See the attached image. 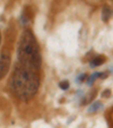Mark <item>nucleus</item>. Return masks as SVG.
I'll use <instances>...</instances> for the list:
<instances>
[{"label": "nucleus", "instance_id": "nucleus-1", "mask_svg": "<svg viewBox=\"0 0 113 128\" xmlns=\"http://www.w3.org/2000/svg\"><path fill=\"white\" fill-rule=\"evenodd\" d=\"M40 85L38 74L35 70L23 66L15 68L10 79V87L14 94L20 100H30L36 94Z\"/></svg>", "mask_w": 113, "mask_h": 128}, {"label": "nucleus", "instance_id": "nucleus-2", "mask_svg": "<svg viewBox=\"0 0 113 128\" xmlns=\"http://www.w3.org/2000/svg\"><path fill=\"white\" fill-rule=\"evenodd\" d=\"M18 60L20 65L35 72L40 69L41 67L40 49L34 35L30 31H25L22 33L18 46Z\"/></svg>", "mask_w": 113, "mask_h": 128}, {"label": "nucleus", "instance_id": "nucleus-3", "mask_svg": "<svg viewBox=\"0 0 113 128\" xmlns=\"http://www.w3.org/2000/svg\"><path fill=\"white\" fill-rule=\"evenodd\" d=\"M10 67V54L8 52H2L0 56V78H3L7 75Z\"/></svg>", "mask_w": 113, "mask_h": 128}, {"label": "nucleus", "instance_id": "nucleus-4", "mask_svg": "<svg viewBox=\"0 0 113 128\" xmlns=\"http://www.w3.org/2000/svg\"><path fill=\"white\" fill-rule=\"evenodd\" d=\"M112 16V9L109 6H104L102 10V19L103 22H108Z\"/></svg>", "mask_w": 113, "mask_h": 128}, {"label": "nucleus", "instance_id": "nucleus-5", "mask_svg": "<svg viewBox=\"0 0 113 128\" xmlns=\"http://www.w3.org/2000/svg\"><path fill=\"white\" fill-rule=\"evenodd\" d=\"M104 57L102 56H98V57H95L93 60L91 61V67H97V66H101V65L104 62Z\"/></svg>", "mask_w": 113, "mask_h": 128}, {"label": "nucleus", "instance_id": "nucleus-6", "mask_svg": "<svg viewBox=\"0 0 113 128\" xmlns=\"http://www.w3.org/2000/svg\"><path fill=\"white\" fill-rule=\"evenodd\" d=\"M59 86L61 90H68V88H69V82H68V80H62Z\"/></svg>", "mask_w": 113, "mask_h": 128}, {"label": "nucleus", "instance_id": "nucleus-7", "mask_svg": "<svg viewBox=\"0 0 113 128\" xmlns=\"http://www.w3.org/2000/svg\"><path fill=\"white\" fill-rule=\"evenodd\" d=\"M98 107H101V104L100 103H95V104H93L91 108H89V112H93V111H96L97 110V108Z\"/></svg>", "mask_w": 113, "mask_h": 128}, {"label": "nucleus", "instance_id": "nucleus-8", "mask_svg": "<svg viewBox=\"0 0 113 128\" xmlns=\"http://www.w3.org/2000/svg\"><path fill=\"white\" fill-rule=\"evenodd\" d=\"M110 94H111L110 90H105V91L102 93V96L103 98H108V96H110Z\"/></svg>", "mask_w": 113, "mask_h": 128}, {"label": "nucleus", "instance_id": "nucleus-9", "mask_svg": "<svg viewBox=\"0 0 113 128\" xmlns=\"http://www.w3.org/2000/svg\"><path fill=\"white\" fill-rule=\"evenodd\" d=\"M0 42H1V34H0Z\"/></svg>", "mask_w": 113, "mask_h": 128}]
</instances>
